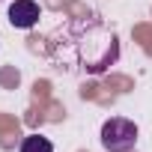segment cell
Returning <instances> with one entry per match:
<instances>
[{
  "label": "cell",
  "mask_w": 152,
  "mask_h": 152,
  "mask_svg": "<svg viewBox=\"0 0 152 152\" xmlns=\"http://www.w3.org/2000/svg\"><path fill=\"white\" fill-rule=\"evenodd\" d=\"M134 143H137V125L131 119L113 116L102 125V146L107 152H128L134 149Z\"/></svg>",
  "instance_id": "obj_1"
},
{
  "label": "cell",
  "mask_w": 152,
  "mask_h": 152,
  "mask_svg": "<svg viewBox=\"0 0 152 152\" xmlns=\"http://www.w3.org/2000/svg\"><path fill=\"white\" fill-rule=\"evenodd\" d=\"M36 21H39V3H33V0H15L9 6V24L12 27L30 30Z\"/></svg>",
  "instance_id": "obj_2"
},
{
  "label": "cell",
  "mask_w": 152,
  "mask_h": 152,
  "mask_svg": "<svg viewBox=\"0 0 152 152\" xmlns=\"http://www.w3.org/2000/svg\"><path fill=\"white\" fill-rule=\"evenodd\" d=\"M21 152H54V143L42 134H30V137H24Z\"/></svg>",
  "instance_id": "obj_3"
}]
</instances>
